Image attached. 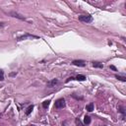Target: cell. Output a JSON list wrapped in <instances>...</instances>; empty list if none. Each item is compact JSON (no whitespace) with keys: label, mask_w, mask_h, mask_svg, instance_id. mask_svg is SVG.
Returning a JSON list of instances; mask_svg holds the SVG:
<instances>
[{"label":"cell","mask_w":126,"mask_h":126,"mask_svg":"<svg viewBox=\"0 0 126 126\" xmlns=\"http://www.w3.org/2000/svg\"><path fill=\"white\" fill-rule=\"evenodd\" d=\"M79 21L88 24V23L93 22V17L90 16V15H80V16H79Z\"/></svg>","instance_id":"obj_1"},{"label":"cell","mask_w":126,"mask_h":126,"mask_svg":"<svg viewBox=\"0 0 126 126\" xmlns=\"http://www.w3.org/2000/svg\"><path fill=\"white\" fill-rule=\"evenodd\" d=\"M49 102H50L49 100H48V101H44L42 102V106H43V108H47V107L49 106Z\"/></svg>","instance_id":"obj_14"},{"label":"cell","mask_w":126,"mask_h":126,"mask_svg":"<svg viewBox=\"0 0 126 126\" xmlns=\"http://www.w3.org/2000/svg\"><path fill=\"white\" fill-rule=\"evenodd\" d=\"M4 80V72L3 70H0V81H3Z\"/></svg>","instance_id":"obj_16"},{"label":"cell","mask_w":126,"mask_h":126,"mask_svg":"<svg viewBox=\"0 0 126 126\" xmlns=\"http://www.w3.org/2000/svg\"><path fill=\"white\" fill-rule=\"evenodd\" d=\"M75 123H76L77 126H86L82 121H81V120L79 119V118H76V119H75Z\"/></svg>","instance_id":"obj_12"},{"label":"cell","mask_w":126,"mask_h":126,"mask_svg":"<svg viewBox=\"0 0 126 126\" xmlns=\"http://www.w3.org/2000/svg\"><path fill=\"white\" fill-rule=\"evenodd\" d=\"M115 78H116L117 80L121 81V82H126V78H125L124 76H119V75H115Z\"/></svg>","instance_id":"obj_13"},{"label":"cell","mask_w":126,"mask_h":126,"mask_svg":"<svg viewBox=\"0 0 126 126\" xmlns=\"http://www.w3.org/2000/svg\"><path fill=\"white\" fill-rule=\"evenodd\" d=\"M27 39H39V36H36V35H22V36H19V38L17 39L18 41L20 40H27Z\"/></svg>","instance_id":"obj_3"},{"label":"cell","mask_w":126,"mask_h":126,"mask_svg":"<svg viewBox=\"0 0 126 126\" xmlns=\"http://www.w3.org/2000/svg\"><path fill=\"white\" fill-rule=\"evenodd\" d=\"M72 64L75 66H79V67H85L86 66V62L84 60H74Z\"/></svg>","instance_id":"obj_4"},{"label":"cell","mask_w":126,"mask_h":126,"mask_svg":"<svg viewBox=\"0 0 126 126\" xmlns=\"http://www.w3.org/2000/svg\"><path fill=\"white\" fill-rule=\"evenodd\" d=\"M10 15L12 17H15V18H18V19H20V20H26L23 16H22V15H20V14H18L17 12H10L9 13Z\"/></svg>","instance_id":"obj_6"},{"label":"cell","mask_w":126,"mask_h":126,"mask_svg":"<svg viewBox=\"0 0 126 126\" xmlns=\"http://www.w3.org/2000/svg\"><path fill=\"white\" fill-rule=\"evenodd\" d=\"M33 109H34V106L32 105V106H30L27 109H26V115H30V114H31L32 113V111H33Z\"/></svg>","instance_id":"obj_8"},{"label":"cell","mask_w":126,"mask_h":126,"mask_svg":"<svg viewBox=\"0 0 126 126\" xmlns=\"http://www.w3.org/2000/svg\"><path fill=\"white\" fill-rule=\"evenodd\" d=\"M86 79H87V78H86V76L81 75V74L77 75V76H76V78H75V80H77V81H85Z\"/></svg>","instance_id":"obj_10"},{"label":"cell","mask_w":126,"mask_h":126,"mask_svg":"<svg viewBox=\"0 0 126 126\" xmlns=\"http://www.w3.org/2000/svg\"><path fill=\"white\" fill-rule=\"evenodd\" d=\"M90 123H91V117L88 116V115H86V116L84 117V124H85V125H89Z\"/></svg>","instance_id":"obj_9"},{"label":"cell","mask_w":126,"mask_h":126,"mask_svg":"<svg viewBox=\"0 0 126 126\" xmlns=\"http://www.w3.org/2000/svg\"><path fill=\"white\" fill-rule=\"evenodd\" d=\"M86 109L88 110V111H93V110H94V103L93 102H91L90 103V105H88L87 106H86Z\"/></svg>","instance_id":"obj_11"},{"label":"cell","mask_w":126,"mask_h":126,"mask_svg":"<svg viewBox=\"0 0 126 126\" xmlns=\"http://www.w3.org/2000/svg\"><path fill=\"white\" fill-rule=\"evenodd\" d=\"M93 63V66L95 68H101V69H102L103 68V64L102 63H101V62H98V61H94V62H92Z\"/></svg>","instance_id":"obj_7"},{"label":"cell","mask_w":126,"mask_h":126,"mask_svg":"<svg viewBox=\"0 0 126 126\" xmlns=\"http://www.w3.org/2000/svg\"><path fill=\"white\" fill-rule=\"evenodd\" d=\"M30 126H35V125H30Z\"/></svg>","instance_id":"obj_20"},{"label":"cell","mask_w":126,"mask_h":126,"mask_svg":"<svg viewBox=\"0 0 126 126\" xmlns=\"http://www.w3.org/2000/svg\"><path fill=\"white\" fill-rule=\"evenodd\" d=\"M17 75V73H11L10 74V76H16Z\"/></svg>","instance_id":"obj_19"},{"label":"cell","mask_w":126,"mask_h":126,"mask_svg":"<svg viewBox=\"0 0 126 126\" xmlns=\"http://www.w3.org/2000/svg\"><path fill=\"white\" fill-rule=\"evenodd\" d=\"M118 109H119V111L123 114V117H124V116H125V109H124L122 106H118Z\"/></svg>","instance_id":"obj_15"},{"label":"cell","mask_w":126,"mask_h":126,"mask_svg":"<svg viewBox=\"0 0 126 126\" xmlns=\"http://www.w3.org/2000/svg\"><path fill=\"white\" fill-rule=\"evenodd\" d=\"M72 80H75V78H73V77H70V78H68L67 80H66V82H69V81H72Z\"/></svg>","instance_id":"obj_17"},{"label":"cell","mask_w":126,"mask_h":126,"mask_svg":"<svg viewBox=\"0 0 126 126\" xmlns=\"http://www.w3.org/2000/svg\"><path fill=\"white\" fill-rule=\"evenodd\" d=\"M65 100L64 99H58L56 101H55V107L56 108H63L65 107Z\"/></svg>","instance_id":"obj_2"},{"label":"cell","mask_w":126,"mask_h":126,"mask_svg":"<svg viewBox=\"0 0 126 126\" xmlns=\"http://www.w3.org/2000/svg\"><path fill=\"white\" fill-rule=\"evenodd\" d=\"M110 69H112L113 71H116V68L114 67V66H113V65H111V66H110Z\"/></svg>","instance_id":"obj_18"},{"label":"cell","mask_w":126,"mask_h":126,"mask_svg":"<svg viewBox=\"0 0 126 126\" xmlns=\"http://www.w3.org/2000/svg\"><path fill=\"white\" fill-rule=\"evenodd\" d=\"M57 84H58V80L57 79H52L51 81H49V82H47V87L48 88H53Z\"/></svg>","instance_id":"obj_5"}]
</instances>
